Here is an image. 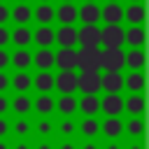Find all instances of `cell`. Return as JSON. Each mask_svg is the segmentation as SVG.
I'll list each match as a JSON object with an SVG mask.
<instances>
[{"label": "cell", "mask_w": 149, "mask_h": 149, "mask_svg": "<svg viewBox=\"0 0 149 149\" xmlns=\"http://www.w3.org/2000/svg\"><path fill=\"white\" fill-rule=\"evenodd\" d=\"M95 63H98V68L105 72V70H116V72H121L123 68H126V51H123V47H114V49H105V47H100V51H98V56H95Z\"/></svg>", "instance_id": "6da1fadb"}, {"label": "cell", "mask_w": 149, "mask_h": 149, "mask_svg": "<svg viewBox=\"0 0 149 149\" xmlns=\"http://www.w3.org/2000/svg\"><path fill=\"white\" fill-rule=\"evenodd\" d=\"M123 28L121 23H105L100 28V47L105 49H114V47H123Z\"/></svg>", "instance_id": "7a4b0ae2"}, {"label": "cell", "mask_w": 149, "mask_h": 149, "mask_svg": "<svg viewBox=\"0 0 149 149\" xmlns=\"http://www.w3.org/2000/svg\"><path fill=\"white\" fill-rule=\"evenodd\" d=\"M77 44L79 47H100V28H98V23H84L77 30Z\"/></svg>", "instance_id": "3957f363"}, {"label": "cell", "mask_w": 149, "mask_h": 149, "mask_svg": "<svg viewBox=\"0 0 149 149\" xmlns=\"http://www.w3.org/2000/svg\"><path fill=\"white\" fill-rule=\"evenodd\" d=\"M123 88V74L116 70H105L100 72V91L105 93H121Z\"/></svg>", "instance_id": "277c9868"}, {"label": "cell", "mask_w": 149, "mask_h": 149, "mask_svg": "<svg viewBox=\"0 0 149 149\" xmlns=\"http://www.w3.org/2000/svg\"><path fill=\"white\" fill-rule=\"evenodd\" d=\"M77 91L100 93V72H77Z\"/></svg>", "instance_id": "5b68a950"}, {"label": "cell", "mask_w": 149, "mask_h": 149, "mask_svg": "<svg viewBox=\"0 0 149 149\" xmlns=\"http://www.w3.org/2000/svg\"><path fill=\"white\" fill-rule=\"evenodd\" d=\"M54 88L61 93H74L77 91V70H61L54 77Z\"/></svg>", "instance_id": "8992f818"}, {"label": "cell", "mask_w": 149, "mask_h": 149, "mask_svg": "<svg viewBox=\"0 0 149 149\" xmlns=\"http://www.w3.org/2000/svg\"><path fill=\"white\" fill-rule=\"evenodd\" d=\"M100 112L107 116H119L123 112V98L121 93H105V98L100 100Z\"/></svg>", "instance_id": "52a82bcc"}, {"label": "cell", "mask_w": 149, "mask_h": 149, "mask_svg": "<svg viewBox=\"0 0 149 149\" xmlns=\"http://www.w3.org/2000/svg\"><path fill=\"white\" fill-rule=\"evenodd\" d=\"M54 42L61 47H74L77 44V28L74 23H63L58 30H54Z\"/></svg>", "instance_id": "ba28073f"}, {"label": "cell", "mask_w": 149, "mask_h": 149, "mask_svg": "<svg viewBox=\"0 0 149 149\" xmlns=\"http://www.w3.org/2000/svg\"><path fill=\"white\" fill-rule=\"evenodd\" d=\"M100 21H105V23H121L123 21V7L119 5V0L105 2V7H100Z\"/></svg>", "instance_id": "9c48e42d"}, {"label": "cell", "mask_w": 149, "mask_h": 149, "mask_svg": "<svg viewBox=\"0 0 149 149\" xmlns=\"http://www.w3.org/2000/svg\"><path fill=\"white\" fill-rule=\"evenodd\" d=\"M54 65L58 70H74V47H61L54 54Z\"/></svg>", "instance_id": "30bf717a"}, {"label": "cell", "mask_w": 149, "mask_h": 149, "mask_svg": "<svg viewBox=\"0 0 149 149\" xmlns=\"http://www.w3.org/2000/svg\"><path fill=\"white\" fill-rule=\"evenodd\" d=\"M9 21H16V26L33 21V7L28 2H16L14 9H9Z\"/></svg>", "instance_id": "8fae6325"}, {"label": "cell", "mask_w": 149, "mask_h": 149, "mask_svg": "<svg viewBox=\"0 0 149 149\" xmlns=\"http://www.w3.org/2000/svg\"><path fill=\"white\" fill-rule=\"evenodd\" d=\"M77 109L84 114V116H95L100 112V100L95 93H84V98L77 102Z\"/></svg>", "instance_id": "7c38bea8"}, {"label": "cell", "mask_w": 149, "mask_h": 149, "mask_svg": "<svg viewBox=\"0 0 149 149\" xmlns=\"http://www.w3.org/2000/svg\"><path fill=\"white\" fill-rule=\"evenodd\" d=\"M77 19L81 23H98L100 21V7L95 2H84L79 9H77Z\"/></svg>", "instance_id": "4fadbf2b"}, {"label": "cell", "mask_w": 149, "mask_h": 149, "mask_svg": "<svg viewBox=\"0 0 149 149\" xmlns=\"http://www.w3.org/2000/svg\"><path fill=\"white\" fill-rule=\"evenodd\" d=\"M123 40H126L128 47H144V26L130 23V28L123 30Z\"/></svg>", "instance_id": "5bb4252c"}, {"label": "cell", "mask_w": 149, "mask_h": 149, "mask_svg": "<svg viewBox=\"0 0 149 149\" xmlns=\"http://www.w3.org/2000/svg\"><path fill=\"white\" fill-rule=\"evenodd\" d=\"M9 65H14L16 70H28L33 65V54L26 51V47H16V51L9 54Z\"/></svg>", "instance_id": "9a60e30c"}, {"label": "cell", "mask_w": 149, "mask_h": 149, "mask_svg": "<svg viewBox=\"0 0 149 149\" xmlns=\"http://www.w3.org/2000/svg\"><path fill=\"white\" fill-rule=\"evenodd\" d=\"M9 42H14L16 47H28L33 42V30L28 28V23L16 26L14 30H9Z\"/></svg>", "instance_id": "2e32d148"}, {"label": "cell", "mask_w": 149, "mask_h": 149, "mask_svg": "<svg viewBox=\"0 0 149 149\" xmlns=\"http://www.w3.org/2000/svg\"><path fill=\"white\" fill-rule=\"evenodd\" d=\"M100 133L107 135L109 140H116V137L123 133V123H121V119H119V116H107V119L100 123Z\"/></svg>", "instance_id": "e0dca14e"}, {"label": "cell", "mask_w": 149, "mask_h": 149, "mask_svg": "<svg viewBox=\"0 0 149 149\" xmlns=\"http://www.w3.org/2000/svg\"><path fill=\"white\" fill-rule=\"evenodd\" d=\"M9 86H14L16 93H26V91L33 88V77L26 70H16V74L9 79Z\"/></svg>", "instance_id": "ac0fdd59"}, {"label": "cell", "mask_w": 149, "mask_h": 149, "mask_svg": "<svg viewBox=\"0 0 149 149\" xmlns=\"http://www.w3.org/2000/svg\"><path fill=\"white\" fill-rule=\"evenodd\" d=\"M123 86L130 93H142L144 91V74H142V70H130V74L123 77Z\"/></svg>", "instance_id": "d6986e66"}, {"label": "cell", "mask_w": 149, "mask_h": 149, "mask_svg": "<svg viewBox=\"0 0 149 149\" xmlns=\"http://www.w3.org/2000/svg\"><path fill=\"white\" fill-rule=\"evenodd\" d=\"M54 19H58L61 23H74L77 21V7L72 2H63L58 9H54Z\"/></svg>", "instance_id": "ffe728a7"}, {"label": "cell", "mask_w": 149, "mask_h": 149, "mask_svg": "<svg viewBox=\"0 0 149 149\" xmlns=\"http://www.w3.org/2000/svg\"><path fill=\"white\" fill-rule=\"evenodd\" d=\"M123 19L128 23H144V5L142 2H130L123 9Z\"/></svg>", "instance_id": "44dd1931"}, {"label": "cell", "mask_w": 149, "mask_h": 149, "mask_svg": "<svg viewBox=\"0 0 149 149\" xmlns=\"http://www.w3.org/2000/svg\"><path fill=\"white\" fill-rule=\"evenodd\" d=\"M33 40L37 42V47H51L54 44V28L49 23H42L35 33H33Z\"/></svg>", "instance_id": "7402d4cb"}, {"label": "cell", "mask_w": 149, "mask_h": 149, "mask_svg": "<svg viewBox=\"0 0 149 149\" xmlns=\"http://www.w3.org/2000/svg\"><path fill=\"white\" fill-rule=\"evenodd\" d=\"M33 63H35L40 70H49V68H54V51H51L49 47H40L37 54L33 56Z\"/></svg>", "instance_id": "603a6c76"}, {"label": "cell", "mask_w": 149, "mask_h": 149, "mask_svg": "<svg viewBox=\"0 0 149 149\" xmlns=\"http://www.w3.org/2000/svg\"><path fill=\"white\" fill-rule=\"evenodd\" d=\"M126 68H130V70H142L144 68L142 47H130V51H126Z\"/></svg>", "instance_id": "cb8c5ba5"}, {"label": "cell", "mask_w": 149, "mask_h": 149, "mask_svg": "<svg viewBox=\"0 0 149 149\" xmlns=\"http://www.w3.org/2000/svg\"><path fill=\"white\" fill-rule=\"evenodd\" d=\"M9 107H12L19 116H26V114L33 109V100H30L26 93H16V95H14V100L9 102Z\"/></svg>", "instance_id": "d4e9b609"}, {"label": "cell", "mask_w": 149, "mask_h": 149, "mask_svg": "<svg viewBox=\"0 0 149 149\" xmlns=\"http://www.w3.org/2000/svg\"><path fill=\"white\" fill-rule=\"evenodd\" d=\"M33 86L40 91V93H49L54 88V74L49 70H42L37 77H33Z\"/></svg>", "instance_id": "484cf974"}, {"label": "cell", "mask_w": 149, "mask_h": 149, "mask_svg": "<svg viewBox=\"0 0 149 149\" xmlns=\"http://www.w3.org/2000/svg\"><path fill=\"white\" fill-rule=\"evenodd\" d=\"M33 107L37 109V114H42V116H49V114L54 112V107H56V100H54L49 93H42V95H37V100L33 102Z\"/></svg>", "instance_id": "4316f807"}, {"label": "cell", "mask_w": 149, "mask_h": 149, "mask_svg": "<svg viewBox=\"0 0 149 149\" xmlns=\"http://www.w3.org/2000/svg\"><path fill=\"white\" fill-rule=\"evenodd\" d=\"M33 19L37 23H51L54 21V7L49 2H40L35 9H33Z\"/></svg>", "instance_id": "83f0119b"}, {"label": "cell", "mask_w": 149, "mask_h": 149, "mask_svg": "<svg viewBox=\"0 0 149 149\" xmlns=\"http://www.w3.org/2000/svg\"><path fill=\"white\" fill-rule=\"evenodd\" d=\"M123 109L130 112V114H142L144 112V98H142V93H130L123 100Z\"/></svg>", "instance_id": "f1b7e54d"}, {"label": "cell", "mask_w": 149, "mask_h": 149, "mask_svg": "<svg viewBox=\"0 0 149 149\" xmlns=\"http://www.w3.org/2000/svg\"><path fill=\"white\" fill-rule=\"evenodd\" d=\"M56 107H58V112H61V114L70 116V114H74V109H77V100H74V95H72V93H63V95L56 100Z\"/></svg>", "instance_id": "f546056e"}, {"label": "cell", "mask_w": 149, "mask_h": 149, "mask_svg": "<svg viewBox=\"0 0 149 149\" xmlns=\"http://www.w3.org/2000/svg\"><path fill=\"white\" fill-rule=\"evenodd\" d=\"M79 128H81V133H84L86 137H95V135L100 133V123H98L93 116H86V119L81 121V126H79Z\"/></svg>", "instance_id": "4dcf8cb0"}, {"label": "cell", "mask_w": 149, "mask_h": 149, "mask_svg": "<svg viewBox=\"0 0 149 149\" xmlns=\"http://www.w3.org/2000/svg\"><path fill=\"white\" fill-rule=\"evenodd\" d=\"M128 133L130 135H135V137H142V133H144V121H142V114H133V119L128 121Z\"/></svg>", "instance_id": "1f68e13d"}, {"label": "cell", "mask_w": 149, "mask_h": 149, "mask_svg": "<svg viewBox=\"0 0 149 149\" xmlns=\"http://www.w3.org/2000/svg\"><path fill=\"white\" fill-rule=\"evenodd\" d=\"M14 133H16L19 137H26V135L30 133V123H28V119H26V116L16 119V123H14Z\"/></svg>", "instance_id": "d6a6232c"}, {"label": "cell", "mask_w": 149, "mask_h": 149, "mask_svg": "<svg viewBox=\"0 0 149 149\" xmlns=\"http://www.w3.org/2000/svg\"><path fill=\"white\" fill-rule=\"evenodd\" d=\"M35 128H37V133H40V135H44V137H47V135H51L54 123H51L49 119H42V121H37V126H35Z\"/></svg>", "instance_id": "836d02e7"}, {"label": "cell", "mask_w": 149, "mask_h": 149, "mask_svg": "<svg viewBox=\"0 0 149 149\" xmlns=\"http://www.w3.org/2000/svg\"><path fill=\"white\" fill-rule=\"evenodd\" d=\"M58 130H61L63 135H72V133H74V121H70V119H65V121H61V126H58Z\"/></svg>", "instance_id": "e575fe53"}, {"label": "cell", "mask_w": 149, "mask_h": 149, "mask_svg": "<svg viewBox=\"0 0 149 149\" xmlns=\"http://www.w3.org/2000/svg\"><path fill=\"white\" fill-rule=\"evenodd\" d=\"M9 44V30L5 28V23L0 26V47H7Z\"/></svg>", "instance_id": "d590c367"}, {"label": "cell", "mask_w": 149, "mask_h": 149, "mask_svg": "<svg viewBox=\"0 0 149 149\" xmlns=\"http://www.w3.org/2000/svg\"><path fill=\"white\" fill-rule=\"evenodd\" d=\"M7 21H9V7L5 2H0V26L7 23Z\"/></svg>", "instance_id": "8d00e7d4"}, {"label": "cell", "mask_w": 149, "mask_h": 149, "mask_svg": "<svg viewBox=\"0 0 149 149\" xmlns=\"http://www.w3.org/2000/svg\"><path fill=\"white\" fill-rule=\"evenodd\" d=\"M9 65V54L5 51V47H0V70H5Z\"/></svg>", "instance_id": "74e56055"}, {"label": "cell", "mask_w": 149, "mask_h": 149, "mask_svg": "<svg viewBox=\"0 0 149 149\" xmlns=\"http://www.w3.org/2000/svg\"><path fill=\"white\" fill-rule=\"evenodd\" d=\"M7 133H9V121H7V119L0 114V137H5Z\"/></svg>", "instance_id": "f35d334b"}, {"label": "cell", "mask_w": 149, "mask_h": 149, "mask_svg": "<svg viewBox=\"0 0 149 149\" xmlns=\"http://www.w3.org/2000/svg\"><path fill=\"white\" fill-rule=\"evenodd\" d=\"M7 88H9V77H7L2 70H0V93H5Z\"/></svg>", "instance_id": "ab89813d"}, {"label": "cell", "mask_w": 149, "mask_h": 149, "mask_svg": "<svg viewBox=\"0 0 149 149\" xmlns=\"http://www.w3.org/2000/svg\"><path fill=\"white\" fill-rule=\"evenodd\" d=\"M7 112H9V100L0 93V114H7Z\"/></svg>", "instance_id": "60d3db41"}, {"label": "cell", "mask_w": 149, "mask_h": 149, "mask_svg": "<svg viewBox=\"0 0 149 149\" xmlns=\"http://www.w3.org/2000/svg\"><path fill=\"white\" fill-rule=\"evenodd\" d=\"M58 149H74V142H63Z\"/></svg>", "instance_id": "b9f144b4"}, {"label": "cell", "mask_w": 149, "mask_h": 149, "mask_svg": "<svg viewBox=\"0 0 149 149\" xmlns=\"http://www.w3.org/2000/svg\"><path fill=\"white\" fill-rule=\"evenodd\" d=\"M35 149H54V147H51V144H49V142H40V144H37V147H35Z\"/></svg>", "instance_id": "7bdbcfd3"}, {"label": "cell", "mask_w": 149, "mask_h": 149, "mask_svg": "<svg viewBox=\"0 0 149 149\" xmlns=\"http://www.w3.org/2000/svg\"><path fill=\"white\" fill-rule=\"evenodd\" d=\"M81 149H98V144H95V142H86Z\"/></svg>", "instance_id": "ee69618b"}, {"label": "cell", "mask_w": 149, "mask_h": 149, "mask_svg": "<svg viewBox=\"0 0 149 149\" xmlns=\"http://www.w3.org/2000/svg\"><path fill=\"white\" fill-rule=\"evenodd\" d=\"M14 149H30V147H28V142H16Z\"/></svg>", "instance_id": "f6af8a7d"}, {"label": "cell", "mask_w": 149, "mask_h": 149, "mask_svg": "<svg viewBox=\"0 0 149 149\" xmlns=\"http://www.w3.org/2000/svg\"><path fill=\"white\" fill-rule=\"evenodd\" d=\"M107 149H121V147H119L116 142H109V144H107Z\"/></svg>", "instance_id": "bcb514c9"}, {"label": "cell", "mask_w": 149, "mask_h": 149, "mask_svg": "<svg viewBox=\"0 0 149 149\" xmlns=\"http://www.w3.org/2000/svg\"><path fill=\"white\" fill-rule=\"evenodd\" d=\"M0 149H9V147H7V142H5L2 137H0Z\"/></svg>", "instance_id": "7dc6e473"}, {"label": "cell", "mask_w": 149, "mask_h": 149, "mask_svg": "<svg viewBox=\"0 0 149 149\" xmlns=\"http://www.w3.org/2000/svg\"><path fill=\"white\" fill-rule=\"evenodd\" d=\"M130 149H142V142H135V144H133Z\"/></svg>", "instance_id": "c3c4849f"}, {"label": "cell", "mask_w": 149, "mask_h": 149, "mask_svg": "<svg viewBox=\"0 0 149 149\" xmlns=\"http://www.w3.org/2000/svg\"><path fill=\"white\" fill-rule=\"evenodd\" d=\"M130 2H142V0H130Z\"/></svg>", "instance_id": "681fc988"}, {"label": "cell", "mask_w": 149, "mask_h": 149, "mask_svg": "<svg viewBox=\"0 0 149 149\" xmlns=\"http://www.w3.org/2000/svg\"><path fill=\"white\" fill-rule=\"evenodd\" d=\"M84 2H95V0H84Z\"/></svg>", "instance_id": "f907efd6"}, {"label": "cell", "mask_w": 149, "mask_h": 149, "mask_svg": "<svg viewBox=\"0 0 149 149\" xmlns=\"http://www.w3.org/2000/svg\"><path fill=\"white\" fill-rule=\"evenodd\" d=\"M16 2H26V0H16Z\"/></svg>", "instance_id": "816d5d0a"}, {"label": "cell", "mask_w": 149, "mask_h": 149, "mask_svg": "<svg viewBox=\"0 0 149 149\" xmlns=\"http://www.w3.org/2000/svg\"><path fill=\"white\" fill-rule=\"evenodd\" d=\"M42 2H49V0H42Z\"/></svg>", "instance_id": "f5cc1de1"}, {"label": "cell", "mask_w": 149, "mask_h": 149, "mask_svg": "<svg viewBox=\"0 0 149 149\" xmlns=\"http://www.w3.org/2000/svg\"><path fill=\"white\" fill-rule=\"evenodd\" d=\"M107 2H114V0H107Z\"/></svg>", "instance_id": "db71d44e"}, {"label": "cell", "mask_w": 149, "mask_h": 149, "mask_svg": "<svg viewBox=\"0 0 149 149\" xmlns=\"http://www.w3.org/2000/svg\"><path fill=\"white\" fill-rule=\"evenodd\" d=\"M63 2H70V0H63Z\"/></svg>", "instance_id": "11a10c76"}, {"label": "cell", "mask_w": 149, "mask_h": 149, "mask_svg": "<svg viewBox=\"0 0 149 149\" xmlns=\"http://www.w3.org/2000/svg\"><path fill=\"white\" fill-rule=\"evenodd\" d=\"M0 2H5V0H0Z\"/></svg>", "instance_id": "9f6ffc18"}]
</instances>
